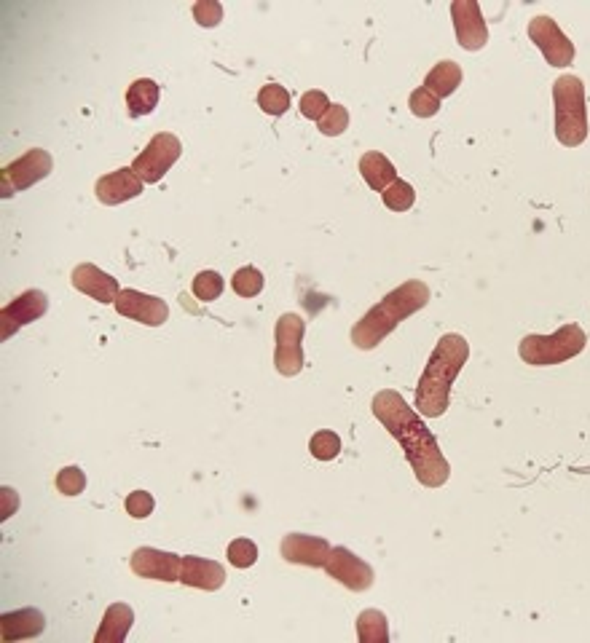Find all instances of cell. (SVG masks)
Instances as JSON below:
<instances>
[{
	"instance_id": "cell-3",
	"label": "cell",
	"mask_w": 590,
	"mask_h": 643,
	"mask_svg": "<svg viewBox=\"0 0 590 643\" xmlns=\"http://www.w3.org/2000/svg\"><path fill=\"white\" fill-rule=\"evenodd\" d=\"M427 303H430V287L422 279H408L384 301L376 303L360 322H354L352 343L363 351L376 349L387 335L395 333L400 322L422 311Z\"/></svg>"
},
{
	"instance_id": "cell-11",
	"label": "cell",
	"mask_w": 590,
	"mask_h": 643,
	"mask_svg": "<svg viewBox=\"0 0 590 643\" xmlns=\"http://www.w3.org/2000/svg\"><path fill=\"white\" fill-rule=\"evenodd\" d=\"M456 41L467 51H481L489 43V27L478 0H454L451 3Z\"/></svg>"
},
{
	"instance_id": "cell-36",
	"label": "cell",
	"mask_w": 590,
	"mask_h": 643,
	"mask_svg": "<svg viewBox=\"0 0 590 643\" xmlns=\"http://www.w3.org/2000/svg\"><path fill=\"white\" fill-rule=\"evenodd\" d=\"M124 507H127V512L135 520H145L151 518L153 510H156V499H153L148 491H132L127 496V504H124Z\"/></svg>"
},
{
	"instance_id": "cell-32",
	"label": "cell",
	"mask_w": 590,
	"mask_h": 643,
	"mask_svg": "<svg viewBox=\"0 0 590 643\" xmlns=\"http://www.w3.org/2000/svg\"><path fill=\"white\" fill-rule=\"evenodd\" d=\"M330 105H333V102L328 100V94L320 92V89H312V92H306L304 97H301L298 110H301V116L309 118V121H320L330 110Z\"/></svg>"
},
{
	"instance_id": "cell-7",
	"label": "cell",
	"mask_w": 590,
	"mask_h": 643,
	"mask_svg": "<svg viewBox=\"0 0 590 643\" xmlns=\"http://www.w3.org/2000/svg\"><path fill=\"white\" fill-rule=\"evenodd\" d=\"M54 169V159H51L49 151L43 148H33L27 151L25 156H19L17 161H11L3 167V175H0V196L3 199H11L17 196L19 191L25 188H33L35 183H41L51 175Z\"/></svg>"
},
{
	"instance_id": "cell-13",
	"label": "cell",
	"mask_w": 590,
	"mask_h": 643,
	"mask_svg": "<svg viewBox=\"0 0 590 643\" xmlns=\"http://www.w3.org/2000/svg\"><path fill=\"white\" fill-rule=\"evenodd\" d=\"M129 566L137 577L153 579V582H180V571H183V558L175 552L156 550V547H140L132 552Z\"/></svg>"
},
{
	"instance_id": "cell-24",
	"label": "cell",
	"mask_w": 590,
	"mask_h": 643,
	"mask_svg": "<svg viewBox=\"0 0 590 643\" xmlns=\"http://www.w3.org/2000/svg\"><path fill=\"white\" fill-rule=\"evenodd\" d=\"M357 641L360 643H387L389 641V622L387 617L376 609H365L357 617Z\"/></svg>"
},
{
	"instance_id": "cell-4",
	"label": "cell",
	"mask_w": 590,
	"mask_h": 643,
	"mask_svg": "<svg viewBox=\"0 0 590 643\" xmlns=\"http://www.w3.org/2000/svg\"><path fill=\"white\" fill-rule=\"evenodd\" d=\"M553 105H556V137L564 148H577L588 140V102L585 86L577 76H561L553 84Z\"/></svg>"
},
{
	"instance_id": "cell-25",
	"label": "cell",
	"mask_w": 590,
	"mask_h": 643,
	"mask_svg": "<svg viewBox=\"0 0 590 643\" xmlns=\"http://www.w3.org/2000/svg\"><path fill=\"white\" fill-rule=\"evenodd\" d=\"M258 108L274 118L282 116V113L290 110V92H287L285 86L266 84L261 92H258Z\"/></svg>"
},
{
	"instance_id": "cell-10",
	"label": "cell",
	"mask_w": 590,
	"mask_h": 643,
	"mask_svg": "<svg viewBox=\"0 0 590 643\" xmlns=\"http://www.w3.org/2000/svg\"><path fill=\"white\" fill-rule=\"evenodd\" d=\"M325 574L330 579H336L338 585H344L346 590H354V593H365L376 582V571H373L371 563L357 558L346 547H333L330 550V558L325 563Z\"/></svg>"
},
{
	"instance_id": "cell-22",
	"label": "cell",
	"mask_w": 590,
	"mask_h": 643,
	"mask_svg": "<svg viewBox=\"0 0 590 643\" xmlns=\"http://www.w3.org/2000/svg\"><path fill=\"white\" fill-rule=\"evenodd\" d=\"M161 100V86L153 78H137L135 84L127 89V108L129 116H151L153 110L159 108Z\"/></svg>"
},
{
	"instance_id": "cell-5",
	"label": "cell",
	"mask_w": 590,
	"mask_h": 643,
	"mask_svg": "<svg viewBox=\"0 0 590 643\" xmlns=\"http://www.w3.org/2000/svg\"><path fill=\"white\" fill-rule=\"evenodd\" d=\"M585 343H588L585 330L577 322H566L550 335H526L518 343V357L531 368H548L574 360L585 351Z\"/></svg>"
},
{
	"instance_id": "cell-35",
	"label": "cell",
	"mask_w": 590,
	"mask_h": 643,
	"mask_svg": "<svg viewBox=\"0 0 590 643\" xmlns=\"http://www.w3.org/2000/svg\"><path fill=\"white\" fill-rule=\"evenodd\" d=\"M194 19L199 27H218L223 22V3H218V0H199L194 6Z\"/></svg>"
},
{
	"instance_id": "cell-23",
	"label": "cell",
	"mask_w": 590,
	"mask_h": 643,
	"mask_svg": "<svg viewBox=\"0 0 590 643\" xmlns=\"http://www.w3.org/2000/svg\"><path fill=\"white\" fill-rule=\"evenodd\" d=\"M462 67L456 65L454 59H443L438 65L432 67L427 78H424V89H430L435 97H451V94L462 86Z\"/></svg>"
},
{
	"instance_id": "cell-21",
	"label": "cell",
	"mask_w": 590,
	"mask_h": 643,
	"mask_svg": "<svg viewBox=\"0 0 590 643\" xmlns=\"http://www.w3.org/2000/svg\"><path fill=\"white\" fill-rule=\"evenodd\" d=\"M360 175H363V180L368 183L371 191L379 193H384L395 180H400L395 164L379 151L363 153V159H360Z\"/></svg>"
},
{
	"instance_id": "cell-33",
	"label": "cell",
	"mask_w": 590,
	"mask_h": 643,
	"mask_svg": "<svg viewBox=\"0 0 590 643\" xmlns=\"http://www.w3.org/2000/svg\"><path fill=\"white\" fill-rule=\"evenodd\" d=\"M408 108H411V113L416 118H432L440 110V97H435L430 89L419 86V89L411 92V97H408Z\"/></svg>"
},
{
	"instance_id": "cell-14",
	"label": "cell",
	"mask_w": 590,
	"mask_h": 643,
	"mask_svg": "<svg viewBox=\"0 0 590 643\" xmlns=\"http://www.w3.org/2000/svg\"><path fill=\"white\" fill-rule=\"evenodd\" d=\"M113 306H116L121 317L140 322L145 327H161L169 319L167 301H161L156 295H145L140 290H132V287L121 290Z\"/></svg>"
},
{
	"instance_id": "cell-17",
	"label": "cell",
	"mask_w": 590,
	"mask_h": 643,
	"mask_svg": "<svg viewBox=\"0 0 590 643\" xmlns=\"http://www.w3.org/2000/svg\"><path fill=\"white\" fill-rule=\"evenodd\" d=\"M70 282H73V287H76L78 293L89 295V298L97 303H116L118 293H121L118 279L105 274V271L94 266V263H81V266L73 268Z\"/></svg>"
},
{
	"instance_id": "cell-19",
	"label": "cell",
	"mask_w": 590,
	"mask_h": 643,
	"mask_svg": "<svg viewBox=\"0 0 590 643\" xmlns=\"http://www.w3.org/2000/svg\"><path fill=\"white\" fill-rule=\"evenodd\" d=\"M0 625H3V641L14 643V641H27V638H38L46 630V617L43 611L38 609H17V611H6L0 617Z\"/></svg>"
},
{
	"instance_id": "cell-27",
	"label": "cell",
	"mask_w": 590,
	"mask_h": 643,
	"mask_svg": "<svg viewBox=\"0 0 590 643\" xmlns=\"http://www.w3.org/2000/svg\"><path fill=\"white\" fill-rule=\"evenodd\" d=\"M381 199H384V207L400 215V212H408V209L416 204V191H413L411 183L395 180V183L389 185L387 191L381 193Z\"/></svg>"
},
{
	"instance_id": "cell-29",
	"label": "cell",
	"mask_w": 590,
	"mask_h": 643,
	"mask_svg": "<svg viewBox=\"0 0 590 643\" xmlns=\"http://www.w3.org/2000/svg\"><path fill=\"white\" fill-rule=\"evenodd\" d=\"M223 287H226V282H223V276L218 274V271H202V274H196L194 279V295L199 298V301L204 303H212L218 301L220 293H223Z\"/></svg>"
},
{
	"instance_id": "cell-34",
	"label": "cell",
	"mask_w": 590,
	"mask_h": 643,
	"mask_svg": "<svg viewBox=\"0 0 590 643\" xmlns=\"http://www.w3.org/2000/svg\"><path fill=\"white\" fill-rule=\"evenodd\" d=\"M86 488V472L81 467H65L57 472V491L62 496H81Z\"/></svg>"
},
{
	"instance_id": "cell-8",
	"label": "cell",
	"mask_w": 590,
	"mask_h": 643,
	"mask_svg": "<svg viewBox=\"0 0 590 643\" xmlns=\"http://www.w3.org/2000/svg\"><path fill=\"white\" fill-rule=\"evenodd\" d=\"M180 156H183V142L177 140L175 134L159 132L132 161V169L143 183H161V177L175 167Z\"/></svg>"
},
{
	"instance_id": "cell-20",
	"label": "cell",
	"mask_w": 590,
	"mask_h": 643,
	"mask_svg": "<svg viewBox=\"0 0 590 643\" xmlns=\"http://www.w3.org/2000/svg\"><path fill=\"white\" fill-rule=\"evenodd\" d=\"M135 625V611L127 603H110L105 617H102V625L94 635L97 643H124L127 641L129 630Z\"/></svg>"
},
{
	"instance_id": "cell-26",
	"label": "cell",
	"mask_w": 590,
	"mask_h": 643,
	"mask_svg": "<svg viewBox=\"0 0 590 643\" xmlns=\"http://www.w3.org/2000/svg\"><path fill=\"white\" fill-rule=\"evenodd\" d=\"M263 284H266V279H263L261 271L253 266L239 268V271L231 276V287H234V293L239 295V298H255V295H261Z\"/></svg>"
},
{
	"instance_id": "cell-15",
	"label": "cell",
	"mask_w": 590,
	"mask_h": 643,
	"mask_svg": "<svg viewBox=\"0 0 590 643\" xmlns=\"http://www.w3.org/2000/svg\"><path fill=\"white\" fill-rule=\"evenodd\" d=\"M330 547L328 539L312 534H287L279 544V552L287 563H295V566H309V568H325L330 558Z\"/></svg>"
},
{
	"instance_id": "cell-16",
	"label": "cell",
	"mask_w": 590,
	"mask_h": 643,
	"mask_svg": "<svg viewBox=\"0 0 590 643\" xmlns=\"http://www.w3.org/2000/svg\"><path fill=\"white\" fill-rule=\"evenodd\" d=\"M145 183L137 177V172L132 167H121L110 175L100 177L97 185H94V193H97V201L105 204V207H118L124 201L137 199L143 193Z\"/></svg>"
},
{
	"instance_id": "cell-28",
	"label": "cell",
	"mask_w": 590,
	"mask_h": 643,
	"mask_svg": "<svg viewBox=\"0 0 590 643\" xmlns=\"http://www.w3.org/2000/svg\"><path fill=\"white\" fill-rule=\"evenodd\" d=\"M309 451L317 461H333L338 459V453H341V437L333 432V429H320V432H314L312 440H309Z\"/></svg>"
},
{
	"instance_id": "cell-12",
	"label": "cell",
	"mask_w": 590,
	"mask_h": 643,
	"mask_svg": "<svg viewBox=\"0 0 590 643\" xmlns=\"http://www.w3.org/2000/svg\"><path fill=\"white\" fill-rule=\"evenodd\" d=\"M46 311H49V298H46V293H43V290H27V293L14 298L9 306H3V311H0V325H3L0 338L9 341L11 335H17L25 325L38 322Z\"/></svg>"
},
{
	"instance_id": "cell-1",
	"label": "cell",
	"mask_w": 590,
	"mask_h": 643,
	"mask_svg": "<svg viewBox=\"0 0 590 643\" xmlns=\"http://www.w3.org/2000/svg\"><path fill=\"white\" fill-rule=\"evenodd\" d=\"M371 410L376 421L400 443L413 475L424 488H440L448 483L451 467L440 451L438 437L432 435L430 426L419 418L422 413L405 402L403 394H397L395 389H384L373 397Z\"/></svg>"
},
{
	"instance_id": "cell-2",
	"label": "cell",
	"mask_w": 590,
	"mask_h": 643,
	"mask_svg": "<svg viewBox=\"0 0 590 643\" xmlns=\"http://www.w3.org/2000/svg\"><path fill=\"white\" fill-rule=\"evenodd\" d=\"M467 360H470V343L464 335L448 333L440 338L416 386V410L424 418H440L446 413L451 386Z\"/></svg>"
},
{
	"instance_id": "cell-18",
	"label": "cell",
	"mask_w": 590,
	"mask_h": 643,
	"mask_svg": "<svg viewBox=\"0 0 590 643\" xmlns=\"http://www.w3.org/2000/svg\"><path fill=\"white\" fill-rule=\"evenodd\" d=\"M226 568L218 560L199 558V555H186L183 558V571H180V582L186 587H196L204 593H215L226 585Z\"/></svg>"
},
{
	"instance_id": "cell-31",
	"label": "cell",
	"mask_w": 590,
	"mask_h": 643,
	"mask_svg": "<svg viewBox=\"0 0 590 643\" xmlns=\"http://www.w3.org/2000/svg\"><path fill=\"white\" fill-rule=\"evenodd\" d=\"M317 126H320V132L325 137H338V134H344L349 129V110L344 105L333 102L328 113L317 121Z\"/></svg>"
},
{
	"instance_id": "cell-30",
	"label": "cell",
	"mask_w": 590,
	"mask_h": 643,
	"mask_svg": "<svg viewBox=\"0 0 590 643\" xmlns=\"http://www.w3.org/2000/svg\"><path fill=\"white\" fill-rule=\"evenodd\" d=\"M228 563L234 568H250L255 566V560H258V544L253 539H234V542L228 544Z\"/></svg>"
},
{
	"instance_id": "cell-9",
	"label": "cell",
	"mask_w": 590,
	"mask_h": 643,
	"mask_svg": "<svg viewBox=\"0 0 590 643\" xmlns=\"http://www.w3.org/2000/svg\"><path fill=\"white\" fill-rule=\"evenodd\" d=\"M526 33H529V41L542 51V57L548 59L550 67H566L574 62V43L553 17L548 14L534 17L526 27Z\"/></svg>"
},
{
	"instance_id": "cell-6",
	"label": "cell",
	"mask_w": 590,
	"mask_h": 643,
	"mask_svg": "<svg viewBox=\"0 0 590 643\" xmlns=\"http://www.w3.org/2000/svg\"><path fill=\"white\" fill-rule=\"evenodd\" d=\"M304 333L306 322L298 314H282L277 319V330H274V365L282 376L293 378L304 370Z\"/></svg>"
}]
</instances>
